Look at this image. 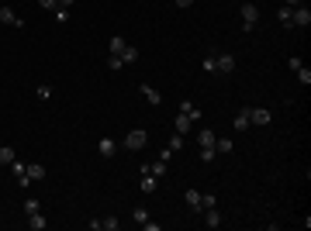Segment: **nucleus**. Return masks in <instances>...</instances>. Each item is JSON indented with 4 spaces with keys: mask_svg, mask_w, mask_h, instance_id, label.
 Instances as JSON below:
<instances>
[{
    "mask_svg": "<svg viewBox=\"0 0 311 231\" xmlns=\"http://www.w3.org/2000/svg\"><path fill=\"white\" fill-rule=\"evenodd\" d=\"M132 217H135L138 224H145V221H149V211H145V207H135V214H132Z\"/></svg>",
    "mask_w": 311,
    "mask_h": 231,
    "instance_id": "29",
    "label": "nucleus"
},
{
    "mask_svg": "<svg viewBox=\"0 0 311 231\" xmlns=\"http://www.w3.org/2000/svg\"><path fill=\"white\" fill-rule=\"evenodd\" d=\"M107 66H111V72H121V69H125V62H121L118 55H111V59H107Z\"/></svg>",
    "mask_w": 311,
    "mask_h": 231,
    "instance_id": "26",
    "label": "nucleus"
},
{
    "mask_svg": "<svg viewBox=\"0 0 311 231\" xmlns=\"http://www.w3.org/2000/svg\"><path fill=\"white\" fill-rule=\"evenodd\" d=\"M118 59H121V62L128 66V62H135V59H138V49H135V45H125V52H121Z\"/></svg>",
    "mask_w": 311,
    "mask_h": 231,
    "instance_id": "20",
    "label": "nucleus"
},
{
    "mask_svg": "<svg viewBox=\"0 0 311 231\" xmlns=\"http://www.w3.org/2000/svg\"><path fill=\"white\" fill-rule=\"evenodd\" d=\"M173 4H176V7H183V11H187V7H194V0H173Z\"/></svg>",
    "mask_w": 311,
    "mask_h": 231,
    "instance_id": "34",
    "label": "nucleus"
},
{
    "mask_svg": "<svg viewBox=\"0 0 311 231\" xmlns=\"http://www.w3.org/2000/svg\"><path fill=\"white\" fill-rule=\"evenodd\" d=\"M291 11H294V7H280V21H284V24H291Z\"/></svg>",
    "mask_w": 311,
    "mask_h": 231,
    "instance_id": "33",
    "label": "nucleus"
},
{
    "mask_svg": "<svg viewBox=\"0 0 311 231\" xmlns=\"http://www.w3.org/2000/svg\"><path fill=\"white\" fill-rule=\"evenodd\" d=\"M28 228H31V231H45V228H49L45 214H42V211H35V214H28Z\"/></svg>",
    "mask_w": 311,
    "mask_h": 231,
    "instance_id": "8",
    "label": "nucleus"
},
{
    "mask_svg": "<svg viewBox=\"0 0 311 231\" xmlns=\"http://www.w3.org/2000/svg\"><path fill=\"white\" fill-rule=\"evenodd\" d=\"M284 7H301V0H284Z\"/></svg>",
    "mask_w": 311,
    "mask_h": 231,
    "instance_id": "35",
    "label": "nucleus"
},
{
    "mask_svg": "<svg viewBox=\"0 0 311 231\" xmlns=\"http://www.w3.org/2000/svg\"><path fill=\"white\" fill-rule=\"evenodd\" d=\"M204 69L214 72V69H218V59H214V55H204Z\"/></svg>",
    "mask_w": 311,
    "mask_h": 231,
    "instance_id": "31",
    "label": "nucleus"
},
{
    "mask_svg": "<svg viewBox=\"0 0 311 231\" xmlns=\"http://www.w3.org/2000/svg\"><path fill=\"white\" fill-rule=\"evenodd\" d=\"M291 24L308 28V24H311V11H308V7H294V11H291Z\"/></svg>",
    "mask_w": 311,
    "mask_h": 231,
    "instance_id": "5",
    "label": "nucleus"
},
{
    "mask_svg": "<svg viewBox=\"0 0 311 231\" xmlns=\"http://www.w3.org/2000/svg\"><path fill=\"white\" fill-rule=\"evenodd\" d=\"M73 4H76V0H59V7H66V11H69Z\"/></svg>",
    "mask_w": 311,
    "mask_h": 231,
    "instance_id": "36",
    "label": "nucleus"
},
{
    "mask_svg": "<svg viewBox=\"0 0 311 231\" xmlns=\"http://www.w3.org/2000/svg\"><path fill=\"white\" fill-rule=\"evenodd\" d=\"M232 148H235V142H232V138H214V152H221V156H228Z\"/></svg>",
    "mask_w": 311,
    "mask_h": 231,
    "instance_id": "17",
    "label": "nucleus"
},
{
    "mask_svg": "<svg viewBox=\"0 0 311 231\" xmlns=\"http://www.w3.org/2000/svg\"><path fill=\"white\" fill-rule=\"evenodd\" d=\"M270 118H273V114H270L266 107H249V124H256V128H266V124H270Z\"/></svg>",
    "mask_w": 311,
    "mask_h": 231,
    "instance_id": "2",
    "label": "nucleus"
},
{
    "mask_svg": "<svg viewBox=\"0 0 311 231\" xmlns=\"http://www.w3.org/2000/svg\"><path fill=\"white\" fill-rule=\"evenodd\" d=\"M183 200H187V207H190V211H204V194H201V190H187Z\"/></svg>",
    "mask_w": 311,
    "mask_h": 231,
    "instance_id": "4",
    "label": "nucleus"
},
{
    "mask_svg": "<svg viewBox=\"0 0 311 231\" xmlns=\"http://www.w3.org/2000/svg\"><path fill=\"white\" fill-rule=\"evenodd\" d=\"M239 14H242L246 31H253V28H256V21H259V7H256V4H242V11H239Z\"/></svg>",
    "mask_w": 311,
    "mask_h": 231,
    "instance_id": "3",
    "label": "nucleus"
},
{
    "mask_svg": "<svg viewBox=\"0 0 311 231\" xmlns=\"http://www.w3.org/2000/svg\"><path fill=\"white\" fill-rule=\"evenodd\" d=\"M125 45H128V42H125V38H121V35H111V42H107V49H111V55H121V52H125Z\"/></svg>",
    "mask_w": 311,
    "mask_h": 231,
    "instance_id": "12",
    "label": "nucleus"
},
{
    "mask_svg": "<svg viewBox=\"0 0 311 231\" xmlns=\"http://www.w3.org/2000/svg\"><path fill=\"white\" fill-rule=\"evenodd\" d=\"M142 173H149V176H156V179H163V176H166V166H163V162H152V166H142Z\"/></svg>",
    "mask_w": 311,
    "mask_h": 231,
    "instance_id": "16",
    "label": "nucleus"
},
{
    "mask_svg": "<svg viewBox=\"0 0 311 231\" xmlns=\"http://www.w3.org/2000/svg\"><path fill=\"white\" fill-rule=\"evenodd\" d=\"M28 179H31V183H42V179H45V166L31 162V166H28Z\"/></svg>",
    "mask_w": 311,
    "mask_h": 231,
    "instance_id": "15",
    "label": "nucleus"
},
{
    "mask_svg": "<svg viewBox=\"0 0 311 231\" xmlns=\"http://www.w3.org/2000/svg\"><path fill=\"white\" fill-rule=\"evenodd\" d=\"M97 152H100L104 159H111L114 152H118V142H114V138H100V142H97Z\"/></svg>",
    "mask_w": 311,
    "mask_h": 231,
    "instance_id": "7",
    "label": "nucleus"
},
{
    "mask_svg": "<svg viewBox=\"0 0 311 231\" xmlns=\"http://www.w3.org/2000/svg\"><path fill=\"white\" fill-rule=\"evenodd\" d=\"M11 169H14V176H18V179H21V176H24V173H28V166H24V162H18V159H14V162H11Z\"/></svg>",
    "mask_w": 311,
    "mask_h": 231,
    "instance_id": "28",
    "label": "nucleus"
},
{
    "mask_svg": "<svg viewBox=\"0 0 311 231\" xmlns=\"http://www.w3.org/2000/svg\"><path fill=\"white\" fill-rule=\"evenodd\" d=\"M214 156H218V152H214V148H201V162H211Z\"/></svg>",
    "mask_w": 311,
    "mask_h": 231,
    "instance_id": "32",
    "label": "nucleus"
},
{
    "mask_svg": "<svg viewBox=\"0 0 311 231\" xmlns=\"http://www.w3.org/2000/svg\"><path fill=\"white\" fill-rule=\"evenodd\" d=\"M156 183H159V179H156V176H149V173H142V190H145V194H152V190H156Z\"/></svg>",
    "mask_w": 311,
    "mask_h": 231,
    "instance_id": "21",
    "label": "nucleus"
},
{
    "mask_svg": "<svg viewBox=\"0 0 311 231\" xmlns=\"http://www.w3.org/2000/svg\"><path fill=\"white\" fill-rule=\"evenodd\" d=\"M246 128H249V107L235 114V131H246Z\"/></svg>",
    "mask_w": 311,
    "mask_h": 231,
    "instance_id": "18",
    "label": "nucleus"
},
{
    "mask_svg": "<svg viewBox=\"0 0 311 231\" xmlns=\"http://www.w3.org/2000/svg\"><path fill=\"white\" fill-rule=\"evenodd\" d=\"M204 224H208V228H221V214H218V207H208V211H204Z\"/></svg>",
    "mask_w": 311,
    "mask_h": 231,
    "instance_id": "13",
    "label": "nucleus"
},
{
    "mask_svg": "<svg viewBox=\"0 0 311 231\" xmlns=\"http://www.w3.org/2000/svg\"><path fill=\"white\" fill-rule=\"evenodd\" d=\"M52 14H56V21H59V24H66V21H69V11H66V7H56Z\"/></svg>",
    "mask_w": 311,
    "mask_h": 231,
    "instance_id": "27",
    "label": "nucleus"
},
{
    "mask_svg": "<svg viewBox=\"0 0 311 231\" xmlns=\"http://www.w3.org/2000/svg\"><path fill=\"white\" fill-rule=\"evenodd\" d=\"M173 128H176L180 135H187V131L194 128V121H190V114H183V110H180V114H176V121H173Z\"/></svg>",
    "mask_w": 311,
    "mask_h": 231,
    "instance_id": "11",
    "label": "nucleus"
},
{
    "mask_svg": "<svg viewBox=\"0 0 311 231\" xmlns=\"http://www.w3.org/2000/svg\"><path fill=\"white\" fill-rule=\"evenodd\" d=\"M35 211H42V204H38L35 197H28V200H24V214H35Z\"/></svg>",
    "mask_w": 311,
    "mask_h": 231,
    "instance_id": "25",
    "label": "nucleus"
},
{
    "mask_svg": "<svg viewBox=\"0 0 311 231\" xmlns=\"http://www.w3.org/2000/svg\"><path fill=\"white\" fill-rule=\"evenodd\" d=\"M138 90H142V97H145L152 107H159V100H163V97H159V90H156V87H149V83H138Z\"/></svg>",
    "mask_w": 311,
    "mask_h": 231,
    "instance_id": "9",
    "label": "nucleus"
},
{
    "mask_svg": "<svg viewBox=\"0 0 311 231\" xmlns=\"http://www.w3.org/2000/svg\"><path fill=\"white\" fill-rule=\"evenodd\" d=\"M221 72H235V55H214Z\"/></svg>",
    "mask_w": 311,
    "mask_h": 231,
    "instance_id": "14",
    "label": "nucleus"
},
{
    "mask_svg": "<svg viewBox=\"0 0 311 231\" xmlns=\"http://www.w3.org/2000/svg\"><path fill=\"white\" fill-rule=\"evenodd\" d=\"M38 7H42V11H56L59 0H38Z\"/></svg>",
    "mask_w": 311,
    "mask_h": 231,
    "instance_id": "30",
    "label": "nucleus"
},
{
    "mask_svg": "<svg viewBox=\"0 0 311 231\" xmlns=\"http://www.w3.org/2000/svg\"><path fill=\"white\" fill-rule=\"evenodd\" d=\"M145 145H149V135H145L142 128H135V131L125 135V148H128V152H142Z\"/></svg>",
    "mask_w": 311,
    "mask_h": 231,
    "instance_id": "1",
    "label": "nucleus"
},
{
    "mask_svg": "<svg viewBox=\"0 0 311 231\" xmlns=\"http://www.w3.org/2000/svg\"><path fill=\"white\" fill-rule=\"evenodd\" d=\"M183 138H187V135H180V131H176V135H173V138H170V145H166V148H170V152H173V156H176V152H180V148H183Z\"/></svg>",
    "mask_w": 311,
    "mask_h": 231,
    "instance_id": "22",
    "label": "nucleus"
},
{
    "mask_svg": "<svg viewBox=\"0 0 311 231\" xmlns=\"http://www.w3.org/2000/svg\"><path fill=\"white\" fill-rule=\"evenodd\" d=\"M214 138H218V135H214L211 128H201V131H197V145H201V148H214Z\"/></svg>",
    "mask_w": 311,
    "mask_h": 231,
    "instance_id": "10",
    "label": "nucleus"
},
{
    "mask_svg": "<svg viewBox=\"0 0 311 231\" xmlns=\"http://www.w3.org/2000/svg\"><path fill=\"white\" fill-rule=\"evenodd\" d=\"M294 72H297V83H304V87L311 83V69H308V66H297Z\"/></svg>",
    "mask_w": 311,
    "mask_h": 231,
    "instance_id": "23",
    "label": "nucleus"
},
{
    "mask_svg": "<svg viewBox=\"0 0 311 231\" xmlns=\"http://www.w3.org/2000/svg\"><path fill=\"white\" fill-rule=\"evenodd\" d=\"M118 224H121L118 217H104V221H100V228H104V231H118Z\"/></svg>",
    "mask_w": 311,
    "mask_h": 231,
    "instance_id": "24",
    "label": "nucleus"
},
{
    "mask_svg": "<svg viewBox=\"0 0 311 231\" xmlns=\"http://www.w3.org/2000/svg\"><path fill=\"white\" fill-rule=\"evenodd\" d=\"M180 110H183V114H190V121H201V110L194 107L190 100H183V104H180Z\"/></svg>",
    "mask_w": 311,
    "mask_h": 231,
    "instance_id": "19",
    "label": "nucleus"
},
{
    "mask_svg": "<svg viewBox=\"0 0 311 231\" xmlns=\"http://www.w3.org/2000/svg\"><path fill=\"white\" fill-rule=\"evenodd\" d=\"M0 24H11V28H24V21L11 11V7H0Z\"/></svg>",
    "mask_w": 311,
    "mask_h": 231,
    "instance_id": "6",
    "label": "nucleus"
}]
</instances>
